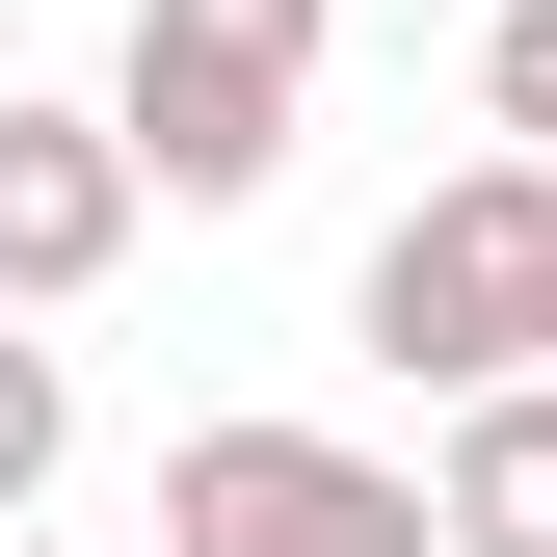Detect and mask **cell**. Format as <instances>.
Here are the masks:
<instances>
[{
	"label": "cell",
	"mask_w": 557,
	"mask_h": 557,
	"mask_svg": "<svg viewBox=\"0 0 557 557\" xmlns=\"http://www.w3.org/2000/svg\"><path fill=\"white\" fill-rule=\"evenodd\" d=\"M319 27H345V0H133V53H107V160H133V213H239V186H293Z\"/></svg>",
	"instance_id": "obj_1"
},
{
	"label": "cell",
	"mask_w": 557,
	"mask_h": 557,
	"mask_svg": "<svg viewBox=\"0 0 557 557\" xmlns=\"http://www.w3.org/2000/svg\"><path fill=\"white\" fill-rule=\"evenodd\" d=\"M372 372H425V398L557 372V160H451L425 213L372 239Z\"/></svg>",
	"instance_id": "obj_2"
},
{
	"label": "cell",
	"mask_w": 557,
	"mask_h": 557,
	"mask_svg": "<svg viewBox=\"0 0 557 557\" xmlns=\"http://www.w3.org/2000/svg\"><path fill=\"white\" fill-rule=\"evenodd\" d=\"M160 557H425V478L345 425H186L160 451Z\"/></svg>",
	"instance_id": "obj_3"
},
{
	"label": "cell",
	"mask_w": 557,
	"mask_h": 557,
	"mask_svg": "<svg viewBox=\"0 0 557 557\" xmlns=\"http://www.w3.org/2000/svg\"><path fill=\"white\" fill-rule=\"evenodd\" d=\"M133 265V160H107V107H27L0 81V319H81Z\"/></svg>",
	"instance_id": "obj_4"
},
{
	"label": "cell",
	"mask_w": 557,
	"mask_h": 557,
	"mask_svg": "<svg viewBox=\"0 0 557 557\" xmlns=\"http://www.w3.org/2000/svg\"><path fill=\"white\" fill-rule=\"evenodd\" d=\"M425 557H557V372L425 425Z\"/></svg>",
	"instance_id": "obj_5"
},
{
	"label": "cell",
	"mask_w": 557,
	"mask_h": 557,
	"mask_svg": "<svg viewBox=\"0 0 557 557\" xmlns=\"http://www.w3.org/2000/svg\"><path fill=\"white\" fill-rule=\"evenodd\" d=\"M53 451H81V372L0 319V531H53Z\"/></svg>",
	"instance_id": "obj_6"
},
{
	"label": "cell",
	"mask_w": 557,
	"mask_h": 557,
	"mask_svg": "<svg viewBox=\"0 0 557 557\" xmlns=\"http://www.w3.org/2000/svg\"><path fill=\"white\" fill-rule=\"evenodd\" d=\"M478 133H505V160H557V0H505V27H478Z\"/></svg>",
	"instance_id": "obj_7"
},
{
	"label": "cell",
	"mask_w": 557,
	"mask_h": 557,
	"mask_svg": "<svg viewBox=\"0 0 557 557\" xmlns=\"http://www.w3.org/2000/svg\"><path fill=\"white\" fill-rule=\"evenodd\" d=\"M0 557H53V531H0Z\"/></svg>",
	"instance_id": "obj_8"
}]
</instances>
